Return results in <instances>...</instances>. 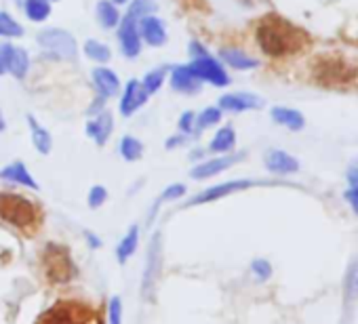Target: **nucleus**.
<instances>
[{
    "label": "nucleus",
    "instance_id": "obj_36",
    "mask_svg": "<svg viewBox=\"0 0 358 324\" xmlns=\"http://www.w3.org/2000/svg\"><path fill=\"white\" fill-rule=\"evenodd\" d=\"M251 272H253V276H255L259 282L270 280V278H272V274H274L272 263H270L268 259H264V257H257V259H253V261H251Z\"/></svg>",
    "mask_w": 358,
    "mask_h": 324
},
{
    "label": "nucleus",
    "instance_id": "obj_34",
    "mask_svg": "<svg viewBox=\"0 0 358 324\" xmlns=\"http://www.w3.org/2000/svg\"><path fill=\"white\" fill-rule=\"evenodd\" d=\"M154 11H156V5L152 3V0H131L124 17H129L133 22H139V20H143L148 15H154Z\"/></svg>",
    "mask_w": 358,
    "mask_h": 324
},
{
    "label": "nucleus",
    "instance_id": "obj_11",
    "mask_svg": "<svg viewBox=\"0 0 358 324\" xmlns=\"http://www.w3.org/2000/svg\"><path fill=\"white\" fill-rule=\"evenodd\" d=\"M264 167L268 173L272 175H278V177H289V175H295L299 173V160L285 152V149H278V147H270L266 149L264 154Z\"/></svg>",
    "mask_w": 358,
    "mask_h": 324
},
{
    "label": "nucleus",
    "instance_id": "obj_19",
    "mask_svg": "<svg viewBox=\"0 0 358 324\" xmlns=\"http://www.w3.org/2000/svg\"><path fill=\"white\" fill-rule=\"evenodd\" d=\"M270 118H272L274 124L285 126V128H289L293 133H299V131L306 128V116L299 110L289 108V105H274L270 110Z\"/></svg>",
    "mask_w": 358,
    "mask_h": 324
},
{
    "label": "nucleus",
    "instance_id": "obj_21",
    "mask_svg": "<svg viewBox=\"0 0 358 324\" xmlns=\"http://www.w3.org/2000/svg\"><path fill=\"white\" fill-rule=\"evenodd\" d=\"M0 179L11 182V184H17V186H24V188H28V190H34V192L41 190L38 182L32 177V173L28 171V167L24 165L22 160H15V162H11L9 167L0 169Z\"/></svg>",
    "mask_w": 358,
    "mask_h": 324
},
{
    "label": "nucleus",
    "instance_id": "obj_3",
    "mask_svg": "<svg viewBox=\"0 0 358 324\" xmlns=\"http://www.w3.org/2000/svg\"><path fill=\"white\" fill-rule=\"evenodd\" d=\"M36 324H101L99 314L80 301H59L49 307Z\"/></svg>",
    "mask_w": 358,
    "mask_h": 324
},
{
    "label": "nucleus",
    "instance_id": "obj_43",
    "mask_svg": "<svg viewBox=\"0 0 358 324\" xmlns=\"http://www.w3.org/2000/svg\"><path fill=\"white\" fill-rule=\"evenodd\" d=\"M106 101H108L106 97L97 95V97H95V101L89 105V110H87V116H91V118H93V116H97L99 112H103V110H106Z\"/></svg>",
    "mask_w": 358,
    "mask_h": 324
},
{
    "label": "nucleus",
    "instance_id": "obj_26",
    "mask_svg": "<svg viewBox=\"0 0 358 324\" xmlns=\"http://www.w3.org/2000/svg\"><path fill=\"white\" fill-rule=\"evenodd\" d=\"M139 246V228L137 226H131L129 232L120 238V242L116 244V259L120 265H124L137 251Z\"/></svg>",
    "mask_w": 358,
    "mask_h": 324
},
{
    "label": "nucleus",
    "instance_id": "obj_42",
    "mask_svg": "<svg viewBox=\"0 0 358 324\" xmlns=\"http://www.w3.org/2000/svg\"><path fill=\"white\" fill-rule=\"evenodd\" d=\"M345 182H348V188L358 186V160H352L350 167L345 169Z\"/></svg>",
    "mask_w": 358,
    "mask_h": 324
},
{
    "label": "nucleus",
    "instance_id": "obj_48",
    "mask_svg": "<svg viewBox=\"0 0 358 324\" xmlns=\"http://www.w3.org/2000/svg\"><path fill=\"white\" fill-rule=\"evenodd\" d=\"M110 3H114L116 7H120V5H129L131 0H110Z\"/></svg>",
    "mask_w": 358,
    "mask_h": 324
},
{
    "label": "nucleus",
    "instance_id": "obj_18",
    "mask_svg": "<svg viewBox=\"0 0 358 324\" xmlns=\"http://www.w3.org/2000/svg\"><path fill=\"white\" fill-rule=\"evenodd\" d=\"M91 76H93V87H95L97 95L110 99L120 93V78L116 76L114 70H110L106 66H97Z\"/></svg>",
    "mask_w": 358,
    "mask_h": 324
},
{
    "label": "nucleus",
    "instance_id": "obj_30",
    "mask_svg": "<svg viewBox=\"0 0 358 324\" xmlns=\"http://www.w3.org/2000/svg\"><path fill=\"white\" fill-rule=\"evenodd\" d=\"M24 11H26V17L30 22L43 24L51 15V3H49V0H26Z\"/></svg>",
    "mask_w": 358,
    "mask_h": 324
},
{
    "label": "nucleus",
    "instance_id": "obj_29",
    "mask_svg": "<svg viewBox=\"0 0 358 324\" xmlns=\"http://www.w3.org/2000/svg\"><path fill=\"white\" fill-rule=\"evenodd\" d=\"M83 51H85V55H87L91 61H95V64H99V66H106V64L112 59L110 47L103 45V43H99V40H95V38H89V40L83 45Z\"/></svg>",
    "mask_w": 358,
    "mask_h": 324
},
{
    "label": "nucleus",
    "instance_id": "obj_16",
    "mask_svg": "<svg viewBox=\"0 0 358 324\" xmlns=\"http://www.w3.org/2000/svg\"><path fill=\"white\" fill-rule=\"evenodd\" d=\"M85 133H87L99 147H103V145L110 141L112 133H114V116H112V112L106 108L103 112H99L97 116H93V118L87 122Z\"/></svg>",
    "mask_w": 358,
    "mask_h": 324
},
{
    "label": "nucleus",
    "instance_id": "obj_7",
    "mask_svg": "<svg viewBox=\"0 0 358 324\" xmlns=\"http://www.w3.org/2000/svg\"><path fill=\"white\" fill-rule=\"evenodd\" d=\"M255 186H262V182H255V179H234V182H224V184H217V186H211L203 192H199L194 198H190L184 207H196V205H209V202H217L226 196H232L236 192H245V190H251Z\"/></svg>",
    "mask_w": 358,
    "mask_h": 324
},
{
    "label": "nucleus",
    "instance_id": "obj_49",
    "mask_svg": "<svg viewBox=\"0 0 358 324\" xmlns=\"http://www.w3.org/2000/svg\"><path fill=\"white\" fill-rule=\"evenodd\" d=\"M49 3H57V0H49Z\"/></svg>",
    "mask_w": 358,
    "mask_h": 324
},
{
    "label": "nucleus",
    "instance_id": "obj_39",
    "mask_svg": "<svg viewBox=\"0 0 358 324\" xmlns=\"http://www.w3.org/2000/svg\"><path fill=\"white\" fill-rule=\"evenodd\" d=\"M108 322L110 324H122V301L120 297H112L108 303Z\"/></svg>",
    "mask_w": 358,
    "mask_h": 324
},
{
    "label": "nucleus",
    "instance_id": "obj_25",
    "mask_svg": "<svg viewBox=\"0 0 358 324\" xmlns=\"http://www.w3.org/2000/svg\"><path fill=\"white\" fill-rule=\"evenodd\" d=\"M95 17H97V24L103 28V30H114L118 28L120 24V11L114 3H110V0H99L97 7H95Z\"/></svg>",
    "mask_w": 358,
    "mask_h": 324
},
{
    "label": "nucleus",
    "instance_id": "obj_9",
    "mask_svg": "<svg viewBox=\"0 0 358 324\" xmlns=\"http://www.w3.org/2000/svg\"><path fill=\"white\" fill-rule=\"evenodd\" d=\"M190 66H192V70L196 72V76L201 78V82H209V84H213V87H228V84L232 82V78H230L226 66H224L217 57H213L211 53L192 59Z\"/></svg>",
    "mask_w": 358,
    "mask_h": 324
},
{
    "label": "nucleus",
    "instance_id": "obj_47",
    "mask_svg": "<svg viewBox=\"0 0 358 324\" xmlns=\"http://www.w3.org/2000/svg\"><path fill=\"white\" fill-rule=\"evenodd\" d=\"M7 131V120H5V114H3V108H0V133Z\"/></svg>",
    "mask_w": 358,
    "mask_h": 324
},
{
    "label": "nucleus",
    "instance_id": "obj_10",
    "mask_svg": "<svg viewBox=\"0 0 358 324\" xmlns=\"http://www.w3.org/2000/svg\"><path fill=\"white\" fill-rule=\"evenodd\" d=\"M245 156H247L245 152H230V154H222V156H215V158H209V160H201V162H196V167L190 171V177L196 179V182L211 179L215 175H222L224 171L232 169L236 162H241Z\"/></svg>",
    "mask_w": 358,
    "mask_h": 324
},
{
    "label": "nucleus",
    "instance_id": "obj_28",
    "mask_svg": "<svg viewBox=\"0 0 358 324\" xmlns=\"http://www.w3.org/2000/svg\"><path fill=\"white\" fill-rule=\"evenodd\" d=\"M118 154L127 162H137L143 156V143L137 137H133V135H124L120 139V143H118Z\"/></svg>",
    "mask_w": 358,
    "mask_h": 324
},
{
    "label": "nucleus",
    "instance_id": "obj_17",
    "mask_svg": "<svg viewBox=\"0 0 358 324\" xmlns=\"http://www.w3.org/2000/svg\"><path fill=\"white\" fill-rule=\"evenodd\" d=\"M137 28H139L141 43L150 45V47H162L166 43V26L160 17L148 15L137 22Z\"/></svg>",
    "mask_w": 358,
    "mask_h": 324
},
{
    "label": "nucleus",
    "instance_id": "obj_2",
    "mask_svg": "<svg viewBox=\"0 0 358 324\" xmlns=\"http://www.w3.org/2000/svg\"><path fill=\"white\" fill-rule=\"evenodd\" d=\"M0 219L17 230H30L38 223V207L15 192H0Z\"/></svg>",
    "mask_w": 358,
    "mask_h": 324
},
{
    "label": "nucleus",
    "instance_id": "obj_45",
    "mask_svg": "<svg viewBox=\"0 0 358 324\" xmlns=\"http://www.w3.org/2000/svg\"><path fill=\"white\" fill-rule=\"evenodd\" d=\"M188 141V137L186 135H182V133H179V135H173V137H169L166 141H164V147L166 149H173V147H179V145H184Z\"/></svg>",
    "mask_w": 358,
    "mask_h": 324
},
{
    "label": "nucleus",
    "instance_id": "obj_22",
    "mask_svg": "<svg viewBox=\"0 0 358 324\" xmlns=\"http://www.w3.org/2000/svg\"><path fill=\"white\" fill-rule=\"evenodd\" d=\"M341 293H343V303L352 305L358 301V251L350 259L345 272H343V282H341Z\"/></svg>",
    "mask_w": 358,
    "mask_h": 324
},
{
    "label": "nucleus",
    "instance_id": "obj_12",
    "mask_svg": "<svg viewBox=\"0 0 358 324\" xmlns=\"http://www.w3.org/2000/svg\"><path fill=\"white\" fill-rule=\"evenodd\" d=\"M116 38H118V45H120V53L127 59L139 57L143 43H141V36H139L137 22H133L129 17H122L120 24H118V28H116Z\"/></svg>",
    "mask_w": 358,
    "mask_h": 324
},
{
    "label": "nucleus",
    "instance_id": "obj_46",
    "mask_svg": "<svg viewBox=\"0 0 358 324\" xmlns=\"http://www.w3.org/2000/svg\"><path fill=\"white\" fill-rule=\"evenodd\" d=\"M85 238H87V242H89V246H91V249H99V246H101L99 236H95L91 230H85Z\"/></svg>",
    "mask_w": 358,
    "mask_h": 324
},
{
    "label": "nucleus",
    "instance_id": "obj_4",
    "mask_svg": "<svg viewBox=\"0 0 358 324\" xmlns=\"http://www.w3.org/2000/svg\"><path fill=\"white\" fill-rule=\"evenodd\" d=\"M43 267L45 276L53 284H68L78 274L70 251L62 244H47L43 251Z\"/></svg>",
    "mask_w": 358,
    "mask_h": 324
},
{
    "label": "nucleus",
    "instance_id": "obj_15",
    "mask_svg": "<svg viewBox=\"0 0 358 324\" xmlns=\"http://www.w3.org/2000/svg\"><path fill=\"white\" fill-rule=\"evenodd\" d=\"M217 108L222 112H232V114H241V112H249V110H259L264 108V99L253 95V93H226L220 97Z\"/></svg>",
    "mask_w": 358,
    "mask_h": 324
},
{
    "label": "nucleus",
    "instance_id": "obj_40",
    "mask_svg": "<svg viewBox=\"0 0 358 324\" xmlns=\"http://www.w3.org/2000/svg\"><path fill=\"white\" fill-rule=\"evenodd\" d=\"M11 55H13V45L11 43H0V76L9 74Z\"/></svg>",
    "mask_w": 358,
    "mask_h": 324
},
{
    "label": "nucleus",
    "instance_id": "obj_1",
    "mask_svg": "<svg viewBox=\"0 0 358 324\" xmlns=\"http://www.w3.org/2000/svg\"><path fill=\"white\" fill-rule=\"evenodd\" d=\"M255 38L259 49L274 59L295 55L303 51L310 43V36L301 28H297L295 24L276 13H270L257 22Z\"/></svg>",
    "mask_w": 358,
    "mask_h": 324
},
{
    "label": "nucleus",
    "instance_id": "obj_13",
    "mask_svg": "<svg viewBox=\"0 0 358 324\" xmlns=\"http://www.w3.org/2000/svg\"><path fill=\"white\" fill-rule=\"evenodd\" d=\"M171 89L182 93V95H196L201 89H203V82L201 78L196 76V72L192 70L190 64H184V66H173L171 70Z\"/></svg>",
    "mask_w": 358,
    "mask_h": 324
},
{
    "label": "nucleus",
    "instance_id": "obj_41",
    "mask_svg": "<svg viewBox=\"0 0 358 324\" xmlns=\"http://www.w3.org/2000/svg\"><path fill=\"white\" fill-rule=\"evenodd\" d=\"M343 200L348 202V207L352 209V213L358 217V186L356 188H348L343 192Z\"/></svg>",
    "mask_w": 358,
    "mask_h": 324
},
{
    "label": "nucleus",
    "instance_id": "obj_38",
    "mask_svg": "<svg viewBox=\"0 0 358 324\" xmlns=\"http://www.w3.org/2000/svg\"><path fill=\"white\" fill-rule=\"evenodd\" d=\"M194 122H196V112H192V110L184 112L182 116H179V120H177V128H179V133L186 135V137L194 135Z\"/></svg>",
    "mask_w": 358,
    "mask_h": 324
},
{
    "label": "nucleus",
    "instance_id": "obj_24",
    "mask_svg": "<svg viewBox=\"0 0 358 324\" xmlns=\"http://www.w3.org/2000/svg\"><path fill=\"white\" fill-rule=\"evenodd\" d=\"M234 147H236V131H234L232 124L222 126V128L213 135V139H211V143H209V152H211V154H217V156L230 154V152H234Z\"/></svg>",
    "mask_w": 358,
    "mask_h": 324
},
{
    "label": "nucleus",
    "instance_id": "obj_23",
    "mask_svg": "<svg viewBox=\"0 0 358 324\" xmlns=\"http://www.w3.org/2000/svg\"><path fill=\"white\" fill-rule=\"evenodd\" d=\"M28 120V128H30V137H32V145L36 147V152H41L43 156H49L51 149H53V137L51 133L36 120V116L28 114L26 116Z\"/></svg>",
    "mask_w": 358,
    "mask_h": 324
},
{
    "label": "nucleus",
    "instance_id": "obj_14",
    "mask_svg": "<svg viewBox=\"0 0 358 324\" xmlns=\"http://www.w3.org/2000/svg\"><path fill=\"white\" fill-rule=\"evenodd\" d=\"M148 99H150V95H148L145 89L141 87V80H135V78H133V80H129V82L124 84V89H122L118 110H120V114H122L124 118H129V116H133L139 108H143Z\"/></svg>",
    "mask_w": 358,
    "mask_h": 324
},
{
    "label": "nucleus",
    "instance_id": "obj_31",
    "mask_svg": "<svg viewBox=\"0 0 358 324\" xmlns=\"http://www.w3.org/2000/svg\"><path fill=\"white\" fill-rule=\"evenodd\" d=\"M169 70H171L169 66H160V68L150 70V72L141 78V87L145 89L148 95H154V93L160 91V87L164 84V80H166V76H169Z\"/></svg>",
    "mask_w": 358,
    "mask_h": 324
},
{
    "label": "nucleus",
    "instance_id": "obj_27",
    "mask_svg": "<svg viewBox=\"0 0 358 324\" xmlns=\"http://www.w3.org/2000/svg\"><path fill=\"white\" fill-rule=\"evenodd\" d=\"M30 66H32L30 53L24 47H13V55L9 61V74H13L17 80H24L30 72Z\"/></svg>",
    "mask_w": 358,
    "mask_h": 324
},
{
    "label": "nucleus",
    "instance_id": "obj_6",
    "mask_svg": "<svg viewBox=\"0 0 358 324\" xmlns=\"http://www.w3.org/2000/svg\"><path fill=\"white\" fill-rule=\"evenodd\" d=\"M160 274H162V236H160V232H156L150 240V246H148L143 280H141V297L145 301H154Z\"/></svg>",
    "mask_w": 358,
    "mask_h": 324
},
{
    "label": "nucleus",
    "instance_id": "obj_37",
    "mask_svg": "<svg viewBox=\"0 0 358 324\" xmlns=\"http://www.w3.org/2000/svg\"><path fill=\"white\" fill-rule=\"evenodd\" d=\"M108 200V188L103 186H93L87 194V202L91 209H101Z\"/></svg>",
    "mask_w": 358,
    "mask_h": 324
},
{
    "label": "nucleus",
    "instance_id": "obj_33",
    "mask_svg": "<svg viewBox=\"0 0 358 324\" xmlns=\"http://www.w3.org/2000/svg\"><path fill=\"white\" fill-rule=\"evenodd\" d=\"M186 186L184 184H171L169 188H164L162 190V194L156 198V202L152 205V213H150V219L148 221H152L154 217H156V211L164 205V202H171V200H177V198H182V196H186Z\"/></svg>",
    "mask_w": 358,
    "mask_h": 324
},
{
    "label": "nucleus",
    "instance_id": "obj_5",
    "mask_svg": "<svg viewBox=\"0 0 358 324\" xmlns=\"http://www.w3.org/2000/svg\"><path fill=\"white\" fill-rule=\"evenodd\" d=\"M38 45L43 47L45 55L49 59L57 61H76L78 57V45L76 38L62 28H47L38 34Z\"/></svg>",
    "mask_w": 358,
    "mask_h": 324
},
{
    "label": "nucleus",
    "instance_id": "obj_32",
    "mask_svg": "<svg viewBox=\"0 0 358 324\" xmlns=\"http://www.w3.org/2000/svg\"><path fill=\"white\" fill-rule=\"evenodd\" d=\"M222 116H224V112L217 105H209L203 112H199L196 114V122H194V135H199L201 131H205L209 126L220 124L222 122Z\"/></svg>",
    "mask_w": 358,
    "mask_h": 324
},
{
    "label": "nucleus",
    "instance_id": "obj_44",
    "mask_svg": "<svg viewBox=\"0 0 358 324\" xmlns=\"http://www.w3.org/2000/svg\"><path fill=\"white\" fill-rule=\"evenodd\" d=\"M188 53H190V57H192V59H196V57L207 55L209 51H207V47H205V45H201L199 40H192V43L188 45Z\"/></svg>",
    "mask_w": 358,
    "mask_h": 324
},
{
    "label": "nucleus",
    "instance_id": "obj_20",
    "mask_svg": "<svg viewBox=\"0 0 358 324\" xmlns=\"http://www.w3.org/2000/svg\"><path fill=\"white\" fill-rule=\"evenodd\" d=\"M224 66L238 70V72H247V70H255L259 68V61L255 57H251L249 53H245L243 49L236 47H224L220 49V57H217Z\"/></svg>",
    "mask_w": 358,
    "mask_h": 324
},
{
    "label": "nucleus",
    "instance_id": "obj_35",
    "mask_svg": "<svg viewBox=\"0 0 358 324\" xmlns=\"http://www.w3.org/2000/svg\"><path fill=\"white\" fill-rule=\"evenodd\" d=\"M22 36H24L22 24H17L11 13L0 11V38H22Z\"/></svg>",
    "mask_w": 358,
    "mask_h": 324
},
{
    "label": "nucleus",
    "instance_id": "obj_8",
    "mask_svg": "<svg viewBox=\"0 0 358 324\" xmlns=\"http://www.w3.org/2000/svg\"><path fill=\"white\" fill-rule=\"evenodd\" d=\"M316 80L322 82V84H341V82H350L358 76L356 68L352 61L348 59H322L316 68Z\"/></svg>",
    "mask_w": 358,
    "mask_h": 324
}]
</instances>
